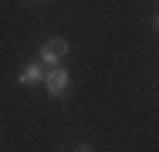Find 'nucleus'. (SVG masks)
<instances>
[{"mask_svg":"<svg viewBox=\"0 0 159 152\" xmlns=\"http://www.w3.org/2000/svg\"><path fill=\"white\" fill-rule=\"evenodd\" d=\"M75 152H95V145H88V142H81V145H75Z\"/></svg>","mask_w":159,"mask_h":152,"instance_id":"obj_4","label":"nucleus"},{"mask_svg":"<svg viewBox=\"0 0 159 152\" xmlns=\"http://www.w3.org/2000/svg\"><path fill=\"white\" fill-rule=\"evenodd\" d=\"M44 81V64H27L20 74H17V85H24V88H34V85H41Z\"/></svg>","mask_w":159,"mask_h":152,"instance_id":"obj_3","label":"nucleus"},{"mask_svg":"<svg viewBox=\"0 0 159 152\" xmlns=\"http://www.w3.org/2000/svg\"><path fill=\"white\" fill-rule=\"evenodd\" d=\"M37 54H41V64H44V68H61L64 58H68V41H64V37H51V41L41 44Z\"/></svg>","mask_w":159,"mask_h":152,"instance_id":"obj_1","label":"nucleus"},{"mask_svg":"<svg viewBox=\"0 0 159 152\" xmlns=\"http://www.w3.org/2000/svg\"><path fill=\"white\" fill-rule=\"evenodd\" d=\"M44 88L51 98H64L68 88H71V74L64 68H44Z\"/></svg>","mask_w":159,"mask_h":152,"instance_id":"obj_2","label":"nucleus"}]
</instances>
